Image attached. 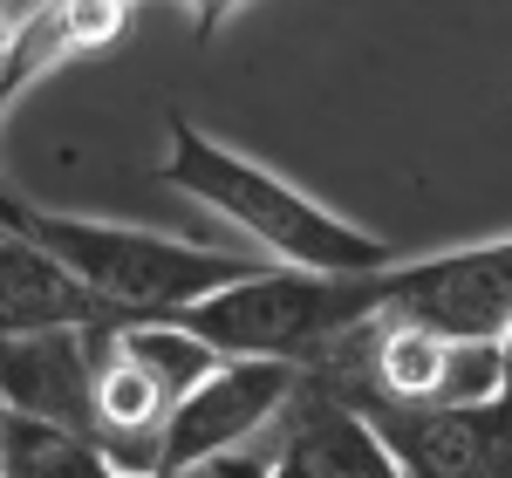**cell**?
Returning <instances> with one entry per match:
<instances>
[{"label": "cell", "instance_id": "obj_4", "mask_svg": "<svg viewBox=\"0 0 512 478\" xmlns=\"http://www.w3.org/2000/svg\"><path fill=\"white\" fill-rule=\"evenodd\" d=\"M383 321H403L437 342H506L512 335V246L506 233L451 246V253H417L390 267V301Z\"/></svg>", "mask_w": 512, "mask_h": 478}, {"label": "cell", "instance_id": "obj_8", "mask_svg": "<svg viewBox=\"0 0 512 478\" xmlns=\"http://www.w3.org/2000/svg\"><path fill=\"white\" fill-rule=\"evenodd\" d=\"M48 328H117L28 233L0 226V342Z\"/></svg>", "mask_w": 512, "mask_h": 478}, {"label": "cell", "instance_id": "obj_3", "mask_svg": "<svg viewBox=\"0 0 512 478\" xmlns=\"http://www.w3.org/2000/svg\"><path fill=\"white\" fill-rule=\"evenodd\" d=\"M390 267H376V274H287V267H253L246 280L205 294L198 308H185V315H171V321L226 362L315 369L328 349H342L355 328H369V321L383 315Z\"/></svg>", "mask_w": 512, "mask_h": 478}, {"label": "cell", "instance_id": "obj_10", "mask_svg": "<svg viewBox=\"0 0 512 478\" xmlns=\"http://www.w3.org/2000/svg\"><path fill=\"white\" fill-rule=\"evenodd\" d=\"M110 342H117L123 356L151 376V390H158L164 403L192 397L198 383L219 369V356H212L205 342H192L178 321H117V328H110Z\"/></svg>", "mask_w": 512, "mask_h": 478}, {"label": "cell", "instance_id": "obj_6", "mask_svg": "<svg viewBox=\"0 0 512 478\" xmlns=\"http://www.w3.org/2000/svg\"><path fill=\"white\" fill-rule=\"evenodd\" d=\"M376 431L403 478H506V403L437 410V403H349Z\"/></svg>", "mask_w": 512, "mask_h": 478}, {"label": "cell", "instance_id": "obj_14", "mask_svg": "<svg viewBox=\"0 0 512 478\" xmlns=\"http://www.w3.org/2000/svg\"><path fill=\"white\" fill-rule=\"evenodd\" d=\"M192 7H198V35H212V28L226 21V7H233V0H192Z\"/></svg>", "mask_w": 512, "mask_h": 478}, {"label": "cell", "instance_id": "obj_13", "mask_svg": "<svg viewBox=\"0 0 512 478\" xmlns=\"http://www.w3.org/2000/svg\"><path fill=\"white\" fill-rule=\"evenodd\" d=\"M158 478H267V451L246 444V451H226V458H198V465H178V472Z\"/></svg>", "mask_w": 512, "mask_h": 478}, {"label": "cell", "instance_id": "obj_15", "mask_svg": "<svg viewBox=\"0 0 512 478\" xmlns=\"http://www.w3.org/2000/svg\"><path fill=\"white\" fill-rule=\"evenodd\" d=\"M110 478H117V472H110Z\"/></svg>", "mask_w": 512, "mask_h": 478}, {"label": "cell", "instance_id": "obj_12", "mask_svg": "<svg viewBox=\"0 0 512 478\" xmlns=\"http://www.w3.org/2000/svg\"><path fill=\"white\" fill-rule=\"evenodd\" d=\"M506 376H512V349H506V342H444L431 403H437V410L506 403Z\"/></svg>", "mask_w": 512, "mask_h": 478}, {"label": "cell", "instance_id": "obj_5", "mask_svg": "<svg viewBox=\"0 0 512 478\" xmlns=\"http://www.w3.org/2000/svg\"><path fill=\"white\" fill-rule=\"evenodd\" d=\"M294 390H301V369H287V362H226L219 356V369L198 383L192 397L171 403V417H164V431H158V472L246 451L287 410Z\"/></svg>", "mask_w": 512, "mask_h": 478}, {"label": "cell", "instance_id": "obj_7", "mask_svg": "<svg viewBox=\"0 0 512 478\" xmlns=\"http://www.w3.org/2000/svg\"><path fill=\"white\" fill-rule=\"evenodd\" d=\"M96 349H103V328H48V335H14V342H0V410L89 438Z\"/></svg>", "mask_w": 512, "mask_h": 478}, {"label": "cell", "instance_id": "obj_2", "mask_svg": "<svg viewBox=\"0 0 512 478\" xmlns=\"http://www.w3.org/2000/svg\"><path fill=\"white\" fill-rule=\"evenodd\" d=\"M7 226L35 239L110 321H171V315H185V308H198L205 294H219V287L253 274L246 253L192 246V239L117 226V219L48 212V205H28V199L14 205Z\"/></svg>", "mask_w": 512, "mask_h": 478}, {"label": "cell", "instance_id": "obj_1", "mask_svg": "<svg viewBox=\"0 0 512 478\" xmlns=\"http://www.w3.org/2000/svg\"><path fill=\"white\" fill-rule=\"evenodd\" d=\"M158 178L178 185L192 205H205L212 219H226L233 233H246L287 274H376L396 260V246L383 233H362L355 219L328 212L321 199H308L301 185H287L267 164H253L246 151L219 144L192 117H164Z\"/></svg>", "mask_w": 512, "mask_h": 478}, {"label": "cell", "instance_id": "obj_9", "mask_svg": "<svg viewBox=\"0 0 512 478\" xmlns=\"http://www.w3.org/2000/svg\"><path fill=\"white\" fill-rule=\"evenodd\" d=\"M287 431L280 444L308 465V478H403L390 465V451L376 444V431L355 417L349 403H335L328 390H315L308 376H301V390L287 397Z\"/></svg>", "mask_w": 512, "mask_h": 478}, {"label": "cell", "instance_id": "obj_11", "mask_svg": "<svg viewBox=\"0 0 512 478\" xmlns=\"http://www.w3.org/2000/svg\"><path fill=\"white\" fill-rule=\"evenodd\" d=\"M0 478H110V472H103V451L82 431H55V424L0 410Z\"/></svg>", "mask_w": 512, "mask_h": 478}]
</instances>
